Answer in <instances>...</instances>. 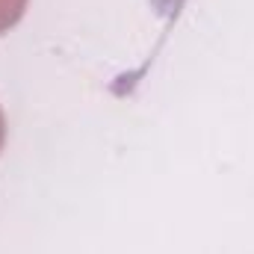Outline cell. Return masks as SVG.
Masks as SVG:
<instances>
[{
  "label": "cell",
  "instance_id": "obj_1",
  "mask_svg": "<svg viewBox=\"0 0 254 254\" xmlns=\"http://www.w3.org/2000/svg\"><path fill=\"white\" fill-rule=\"evenodd\" d=\"M27 0H0V33L12 30L21 18H24Z\"/></svg>",
  "mask_w": 254,
  "mask_h": 254
},
{
  "label": "cell",
  "instance_id": "obj_2",
  "mask_svg": "<svg viewBox=\"0 0 254 254\" xmlns=\"http://www.w3.org/2000/svg\"><path fill=\"white\" fill-rule=\"evenodd\" d=\"M3 142H6V119H3V110H0V151H3Z\"/></svg>",
  "mask_w": 254,
  "mask_h": 254
}]
</instances>
